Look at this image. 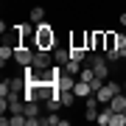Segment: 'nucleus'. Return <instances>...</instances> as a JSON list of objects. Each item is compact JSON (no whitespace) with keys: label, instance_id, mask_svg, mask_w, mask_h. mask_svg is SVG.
Instances as JSON below:
<instances>
[{"label":"nucleus","instance_id":"nucleus-14","mask_svg":"<svg viewBox=\"0 0 126 126\" xmlns=\"http://www.w3.org/2000/svg\"><path fill=\"white\" fill-rule=\"evenodd\" d=\"M62 107H64V104H62V98H59V95H56V98H48V101H45V109H48V112H59Z\"/></svg>","mask_w":126,"mask_h":126},{"label":"nucleus","instance_id":"nucleus-22","mask_svg":"<svg viewBox=\"0 0 126 126\" xmlns=\"http://www.w3.org/2000/svg\"><path fill=\"white\" fill-rule=\"evenodd\" d=\"M121 25H123V28H126V11H123V14H121Z\"/></svg>","mask_w":126,"mask_h":126},{"label":"nucleus","instance_id":"nucleus-10","mask_svg":"<svg viewBox=\"0 0 126 126\" xmlns=\"http://www.w3.org/2000/svg\"><path fill=\"white\" fill-rule=\"evenodd\" d=\"M81 64H84V62H76V59H70L67 64H62V70L67 73V76H76V79H79V73H81Z\"/></svg>","mask_w":126,"mask_h":126},{"label":"nucleus","instance_id":"nucleus-17","mask_svg":"<svg viewBox=\"0 0 126 126\" xmlns=\"http://www.w3.org/2000/svg\"><path fill=\"white\" fill-rule=\"evenodd\" d=\"M109 121H112V109H101V112H98V121H95V123H101V126H109Z\"/></svg>","mask_w":126,"mask_h":126},{"label":"nucleus","instance_id":"nucleus-16","mask_svg":"<svg viewBox=\"0 0 126 126\" xmlns=\"http://www.w3.org/2000/svg\"><path fill=\"white\" fill-rule=\"evenodd\" d=\"M28 17H31V23H42V20H45V9H42V6H34Z\"/></svg>","mask_w":126,"mask_h":126},{"label":"nucleus","instance_id":"nucleus-13","mask_svg":"<svg viewBox=\"0 0 126 126\" xmlns=\"http://www.w3.org/2000/svg\"><path fill=\"white\" fill-rule=\"evenodd\" d=\"M59 98H62L64 107H73V101H76V93H73V90H59Z\"/></svg>","mask_w":126,"mask_h":126},{"label":"nucleus","instance_id":"nucleus-11","mask_svg":"<svg viewBox=\"0 0 126 126\" xmlns=\"http://www.w3.org/2000/svg\"><path fill=\"white\" fill-rule=\"evenodd\" d=\"M9 59H14V48L3 42V48H0V64L6 67V62H9Z\"/></svg>","mask_w":126,"mask_h":126},{"label":"nucleus","instance_id":"nucleus-7","mask_svg":"<svg viewBox=\"0 0 126 126\" xmlns=\"http://www.w3.org/2000/svg\"><path fill=\"white\" fill-rule=\"evenodd\" d=\"M76 76H67V73H62V76H59V81H56V87L59 90H73V87H76Z\"/></svg>","mask_w":126,"mask_h":126},{"label":"nucleus","instance_id":"nucleus-18","mask_svg":"<svg viewBox=\"0 0 126 126\" xmlns=\"http://www.w3.org/2000/svg\"><path fill=\"white\" fill-rule=\"evenodd\" d=\"M70 45H73V48H87V34H76V36L70 39ZM87 50H90V48H87Z\"/></svg>","mask_w":126,"mask_h":126},{"label":"nucleus","instance_id":"nucleus-1","mask_svg":"<svg viewBox=\"0 0 126 126\" xmlns=\"http://www.w3.org/2000/svg\"><path fill=\"white\" fill-rule=\"evenodd\" d=\"M34 48H42V50H53L56 48V34L53 28H50V23H36V45Z\"/></svg>","mask_w":126,"mask_h":126},{"label":"nucleus","instance_id":"nucleus-5","mask_svg":"<svg viewBox=\"0 0 126 126\" xmlns=\"http://www.w3.org/2000/svg\"><path fill=\"white\" fill-rule=\"evenodd\" d=\"M14 62H17V64H23V67H28V64L34 62V50L28 48V45H20V48H14Z\"/></svg>","mask_w":126,"mask_h":126},{"label":"nucleus","instance_id":"nucleus-4","mask_svg":"<svg viewBox=\"0 0 126 126\" xmlns=\"http://www.w3.org/2000/svg\"><path fill=\"white\" fill-rule=\"evenodd\" d=\"M87 48L90 50H104L107 48V31H87Z\"/></svg>","mask_w":126,"mask_h":126},{"label":"nucleus","instance_id":"nucleus-6","mask_svg":"<svg viewBox=\"0 0 126 126\" xmlns=\"http://www.w3.org/2000/svg\"><path fill=\"white\" fill-rule=\"evenodd\" d=\"M70 62V48H53V64H67Z\"/></svg>","mask_w":126,"mask_h":126},{"label":"nucleus","instance_id":"nucleus-19","mask_svg":"<svg viewBox=\"0 0 126 126\" xmlns=\"http://www.w3.org/2000/svg\"><path fill=\"white\" fill-rule=\"evenodd\" d=\"M109 126H126V112H112Z\"/></svg>","mask_w":126,"mask_h":126},{"label":"nucleus","instance_id":"nucleus-12","mask_svg":"<svg viewBox=\"0 0 126 126\" xmlns=\"http://www.w3.org/2000/svg\"><path fill=\"white\" fill-rule=\"evenodd\" d=\"M123 53H126V50H121V48H109L104 56H107V62H121V59H123Z\"/></svg>","mask_w":126,"mask_h":126},{"label":"nucleus","instance_id":"nucleus-24","mask_svg":"<svg viewBox=\"0 0 126 126\" xmlns=\"http://www.w3.org/2000/svg\"><path fill=\"white\" fill-rule=\"evenodd\" d=\"M123 59H126V53H123Z\"/></svg>","mask_w":126,"mask_h":126},{"label":"nucleus","instance_id":"nucleus-15","mask_svg":"<svg viewBox=\"0 0 126 126\" xmlns=\"http://www.w3.org/2000/svg\"><path fill=\"white\" fill-rule=\"evenodd\" d=\"M70 59H76V62H87V48H73V45H70Z\"/></svg>","mask_w":126,"mask_h":126},{"label":"nucleus","instance_id":"nucleus-8","mask_svg":"<svg viewBox=\"0 0 126 126\" xmlns=\"http://www.w3.org/2000/svg\"><path fill=\"white\" fill-rule=\"evenodd\" d=\"M107 107L112 109V112H123V109H126V95H121V93H118V95H112V101H109Z\"/></svg>","mask_w":126,"mask_h":126},{"label":"nucleus","instance_id":"nucleus-23","mask_svg":"<svg viewBox=\"0 0 126 126\" xmlns=\"http://www.w3.org/2000/svg\"><path fill=\"white\" fill-rule=\"evenodd\" d=\"M123 93H126V81H123Z\"/></svg>","mask_w":126,"mask_h":126},{"label":"nucleus","instance_id":"nucleus-21","mask_svg":"<svg viewBox=\"0 0 126 126\" xmlns=\"http://www.w3.org/2000/svg\"><path fill=\"white\" fill-rule=\"evenodd\" d=\"M115 39H118V34H115V31H107V48H104V50L115 48Z\"/></svg>","mask_w":126,"mask_h":126},{"label":"nucleus","instance_id":"nucleus-20","mask_svg":"<svg viewBox=\"0 0 126 126\" xmlns=\"http://www.w3.org/2000/svg\"><path fill=\"white\" fill-rule=\"evenodd\" d=\"M79 79H81V81H93V79H95V70L90 67V64H87V67H81V73H79Z\"/></svg>","mask_w":126,"mask_h":126},{"label":"nucleus","instance_id":"nucleus-9","mask_svg":"<svg viewBox=\"0 0 126 126\" xmlns=\"http://www.w3.org/2000/svg\"><path fill=\"white\" fill-rule=\"evenodd\" d=\"M9 87H11V93H25L28 81H25V76H14V79H9Z\"/></svg>","mask_w":126,"mask_h":126},{"label":"nucleus","instance_id":"nucleus-25","mask_svg":"<svg viewBox=\"0 0 126 126\" xmlns=\"http://www.w3.org/2000/svg\"><path fill=\"white\" fill-rule=\"evenodd\" d=\"M123 112H126V109H123Z\"/></svg>","mask_w":126,"mask_h":126},{"label":"nucleus","instance_id":"nucleus-2","mask_svg":"<svg viewBox=\"0 0 126 126\" xmlns=\"http://www.w3.org/2000/svg\"><path fill=\"white\" fill-rule=\"evenodd\" d=\"M87 64L95 70V76H101L104 81H107V76H109V62H107V56L93 53V56H87Z\"/></svg>","mask_w":126,"mask_h":126},{"label":"nucleus","instance_id":"nucleus-3","mask_svg":"<svg viewBox=\"0 0 126 126\" xmlns=\"http://www.w3.org/2000/svg\"><path fill=\"white\" fill-rule=\"evenodd\" d=\"M50 62H53V50H42V48L34 50V62H31V64H34L36 70H48Z\"/></svg>","mask_w":126,"mask_h":126}]
</instances>
